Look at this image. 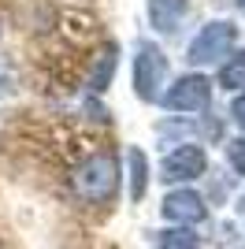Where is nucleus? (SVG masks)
<instances>
[{"label": "nucleus", "instance_id": "f257e3e1", "mask_svg": "<svg viewBox=\"0 0 245 249\" xmlns=\"http://www.w3.org/2000/svg\"><path fill=\"white\" fill-rule=\"evenodd\" d=\"M71 190L86 205H108L119 194V156L108 153V149L89 153L71 171Z\"/></svg>", "mask_w": 245, "mask_h": 249}, {"label": "nucleus", "instance_id": "f03ea898", "mask_svg": "<svg viewBox=\"0 0 245 249\" xmlns=\"http://www.w3.org/2000/svg\"><path fill=\"white\" fill-rule=\"evenodd\" d=\"M234 45H238V26L230 19H212V22H204L201 30H197V37L190 41L186 60L193 63V67H208L215 60H227L234 52Z\"/></svg>", "mask_w": 245, "mask_h": 249}, {"label": "nucleus", "instance_id": "7ed1b4c3", "mask_svg": "<svg viewBox=\"0 0 245 249\" xmlns=\"http://www.w3.org/2000/svg\"><path fill=\"white\" fill-rule=\"evenodd\" d=\"M163 82H167V56L160 45L141 41L134 52V93L138 101L153 104L163 97Z\"/></svg>", "mask_w": 245, "mask_h": 249}, {"label": "nucleus", "instance_id": "20e7f679", "mask_svg": "<svg viewBox=\"0 0 245 249\" xmlns=\"http://www.w3.org/2000/svg\"><path fill=\"white\" fill-rule=\"evenodd\" d=\"M160 104L167 112H182V115H197V112H208L212 104V78L208 74H182L175 78L167 89H163Z\"/></svg>", "mask_w": 245, "mask_h": 249}, {"label": "nucleus", "instance_id": "39448f33", "mask_svg": "<svg viewBox=\"0 0 245 249\" xmlns=\"http://www.w3.org/2000/svg\"><path fill=\"white\" fill-rule=\"evenodd\" d=\"M208 171V153L193 142H182V145H175L171 153L163 156L160 164V178L163 182H197V178Z\"/></svg>", "mask_w": 245, "mask_h": 249}, {"label": "nucleus", "instance_id": "423d86ee", "mask_svg": "<svg viewBox=\"0 0 245 249\" xmlns=\"http://www.w3.org/2000/svg\"><path fill=\"white\" fill-rule=\"evenodd\" d=\"M160 212H163V219H171L175 227H197V223L208 219V205H204V197L197 194V190H190V186L171 190V194L163 197Z\"/></svg>", "mask_w": 245, "mask_h": 249}, {"label": "nucleus", "instance_id": "0eeeda50", "mask_svg": "<svg viewBox=\"0 0 245 249\" xmlns=\"http://www.w3.org/2000/svg\"><path fill=\"white\" fill-rule=\"evenodd\" d=\"M145 4H149V22L156 34H175L190 11V0H145Z\"/></svg>", "mask_w": 245, "mask_h": 249}, {"label": "nucleus", "instance_id": "6e6552de", "mask_svg": "<svg viewBox=\"0 0 245 249\" xmlns=\"http://www.w3.org/2000/svg\"><path fill=\"white\" fill-rule=\"evenodd\" d=\"M115 63H119V49H115V45H108V49L97 56V63H93V74H89V89H93V93H104V89L112 86Z\"/></svg>", "mask_w": 245, "mask_h": 249}, {"label": "nucleus", "instance_id": "1a4fd4ad", "mask_svg": "<svg viewBox=\"0 0 245 249\" xmlns=\"http://www.w3.org/2000/svg\"><path fill=\"white\" fill-rule=\"evenodd\" d=\"M219 89H230V93H242L245 89V49L230 52L219 67Z\"/></svg>", "mask_w": 245, "mask_h": 249}, {"label": "nucleus", "instance_id": "9d476101", "mask_svg": "<svg viewBox=\"0 0 245 249\" xmlns=\"http://www.w3.org/2000/svg\"><path fill=\"white\" fill-rule=\"evenodd\" d=\"M126 164H130V201H141L145 186H149V160L134 145V149H126Z\"/></svg>", "mask_w": 245, "mask_h": 249}, {"label": "nucleus", "instance_id": "9b49d317", "mask_svg": "<svg viewBox=\"0 0 245 249\" xmlns=\"http://www.w3.org/2000/svg\"><path fill=\"white\" fill-rule=\"evenodd\" d=\"M156 249H201V234L193 227H167L156 234Z\"/></svg>", "mask_w": 245, "mask_h": 249}, {"label": "nucleus", "instance_id": "f8f14e48", "mask_svg": "<svg viewBox=\"0 0 245 249\" xmlns=\"http://www.w3.org/2000/svg\"><path fill=\"white\" fill-rule=\"evenodd\" d=\"M227 160H230V167H234L238 175H245V134L227 142Z\"/></svg>", "mask_w": 245, "mask_h": 249}, {"label": "nucleus", "instance_id": "ddd939ff", "mask_svg": "<svg viewBox=\"0 0 245 249\" xmlns=\"http://www.w3.org/2000/svg\"><path fill=\"white\" fill-rule=\"evenodd\" d=\"M230 119H234V123L245 130V89L234 97V104H230Z\"/></svg>", "mask_w": 245, "mask_h": 249}, {"label": "nucleus", "instance_id": "4468645a", "mask_svg": "<svg viewBox=\"0 0 245 249\" xmlns=\"http://www.w3.org/2000/svg\"><path fill=\"white\" fill-rule=\"evenodd\" d=\"M238 208H242V216H245V194H242V205H238Z\"/></svg>", "mask_w": 245, "mask_h": 249}, {"label": "nucleus", "instance_id": "2eb2a0df", "mask_svg": "<svg viewBox=\"0 0 245 249\" xmlns=\"http://www.w3.org/2000/svg\"><path fill=\"white\" fill-rule=\"evenodd\" d=\"M238 8H245V0H238Z\"/></svg>", "mask_w": 245, "mask_h": 249}]
</instances>
